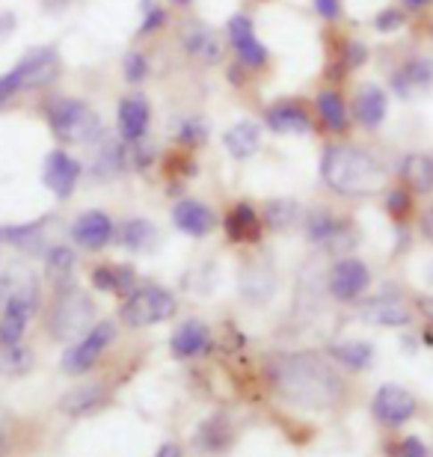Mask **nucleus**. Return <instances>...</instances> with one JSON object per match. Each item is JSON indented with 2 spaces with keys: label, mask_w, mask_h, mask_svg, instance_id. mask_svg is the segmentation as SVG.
Instances as JSON below:
<instances>
[{
  "label": "nucleus",
  "mask_w": 433,
  "mask_h": 457,
  "mask_svg": "<svg viewBox=\"0 0 433 457\" xmlns=\"http://www.w3.org/2000/svg\"><path fill=\"white\" fill-rule=\"evenodd\" d=\"M276 392L297 407L329 410L342 401L345 383L324 356L318 353H285L271 369Z\"/></svg>",
  "instance_id": "obj_1"
},
{
  "label": "nucleus",
  "mask_w": 433,
  "mask_h": 457,
  "mask_svg": "<svg viewBox=\"0 0 433 457\" xmlns=\"http://www.w3.org/2000/svg\"><path fill=\"white\" fill-rule=\"evenodd\" d=\"M321 176L327 187L342 196H374L380 194L386 181L380 163L356 145H329L321 158Z\"/></svg>",
  "instance_id": "obj_2"
},
{
  "label": "nucleus",
  "mask_w": 433,
  "mask_h": 457,
  "mask_svg": "<svg viewBox=\"0 0 433 457\" xmlns=\"http://www.w3.org/2000/svg\"><path fill=\"white\" fill-rule=\"evenodd\" d=\"M48 125L51 134L69 145H92L104 137L101 116L78 98H57L54 104H48Z\"/></svg>",
  "instance_id": "obj_3"
},
{
  "label": "nucleus",
  "mask_w": 433,
  "mask_h": 457,
  "mask_svg": "<svg viewBox=\"0 0 433 457\" xmlns=\"http://www.w3.org/2000/svg\"><path fill=\"white\" fill-rule=\"evenodd\" d=\"M92 318H96V309H92V300L84 291L62 286L48 312V333L60 342H71L87 333Z\"/></svg>",
  "instance_id": "obj_4"
},
{
  "label": "nucleus",
  "mask_w": 433,
  "mask_h": 457,
  "mask_svg": "<svg viewBox=\"0 0 433 457\" xmlns=\"http://www.w3.org/2000/svg\"><path fill=\"white\" fill-rule=\"evenodd\" d=\"M179 309V300L170 288L163 286H143V288H134L128 300L119 309V318L122 324L128 327H154V324H163L170 321Z\"/></svg>",
  "instance_id": "obj_5"
},
{
  "label": "nucleus",
  "mask_w": 433,
  "mask_h": 457,
  "mask_svg": "<svg viewBox=\"0 0 433 457\" xmlns=\"http://www.w3.org/2000/svg\"><path fill=\"white\" fill-rule=\"evenodd\" d=\"M36 306H39V288H36V282H21L15 291H9L4 315H0V347L21 345Z\"/></svg>",
  "instance_id": "obj_6"
},
{
  "label": "nucleus",
  "mask_w": 433,
  "mask_h": 457,
  "mask_svg": "<svg viewBox=\"0 0 433 457\" xmlns=\"http://www.w3.org/2000/svg\"><path fill=\"white\" fill-rule=\"evenodd\" d=\"M116 339V327L110 321H98L96 327H89V330L80 336V339L69 347L66 353H62V371L66 374H84L89 371L92 365L101 360V353L107 351L110 345Z\"/></svg>",
  "instance_id": "obj_7"
},
{
  "label": "nucleus",
  "mask_w": 433,
  "mask_h": 457,
  "mask_svg": "<svg viewBox=\"0 0 433 457\" xmlns=\"http://www.w3.org/2000/svg\"><path fill=\"white\" fill-rule=\"evenodd\" d=\"M60 75V54L57 48H33L15 62L12 78L18 89H42L54 84Z\"/></svg>",
  "instance_id": "obj_8"
},
{
  "label": "nucleus",
  "mask_w": 433,
  "mask_h": 457,
  "mask_svg": "<svg viewBox=\"0 0 433 457\" xmlns=\"http://www.w3.org/2000/svg\"><path fill=\"white\" fill-rule=\"evenodd\" d=\"M368 286H371V270L359 259H342L329 270V295L342 303H354L356 297L365 295Z\"/></svg>",
  "instance_id": "obj_9"
},
{
  "label": "nucleus",
  "mask_w": 433,
  "mask_h": 457,
  "mask_svg": "<svg viewBox=\"0 0 433 457\" xmlns=\"http://www.w3.org/2000/svg\"><path fill=\"white\" fill-rule=\"evenodd\" d=\"M371 413L380 419L383 425H404L416 413V398L404 386L386 383V386L377 389V395L371 401Z\"/></svg>",
  "instance_id": "obj_10"
},
{
  "label": "nucleus",
  "mask_w": 433,
  "mask_h": 457,
  "mask_svg": "<svg viewBox=\"0 0 433 457\" xmlns=\"http://www.w3.org/2000/svg\"><path fill=\"white\" fill-rule=\"evenodd\" d=\"M45 187L51 190L54 196L60 199H69L75 194L78 181H80V163L71 158L69 152L62 149H54L48 152V158H45Z\"/></svg>",
  "instance_id": "obj_11"
},
{
  "label": "nucleus",
  "mask_w": 433,
  "mask_h": 457,
  "mask_svg": "<svg viewBox=\"0 0 433 457\" xmlns=\"http://www.w3.org/2000/svg\"><path fill=\"white\" fill-rule=\"evenodd\" d=\"M229 39H232L237 57L246 69H262L267 62V48L255 39V27L250 15H235L229 21Z\"/></svg>",
  "instance_id": "obj_12"
},
{
  "label": "nucleus",
  "mask_w": 433,
  "mask_h": 457,
  "mask_svg": "<svg viewBox=\"0 0 433 457\" xmlns=\"http://www.w3.org/2000/svg\"><path fill=\"white\" fill-rule=\"evenodd\" d=\"M359 318L374 327H407L412 321V312L398 297H371L359 306Z\"/></svg>",
  "instance_id": "obj_13"
},
{
  "label": "nucleus",
  "mask_w": 433,
  "mask_h": 457,
  "mask_svg": "<svg viewBox=\"0 0 433 457\" xmlns=\"http://www.w3.org/2000/svg\"><path fill=\"white\" fill-rule=\"evenodd\" d=\"M113 235H116V226L104 212L80 214L75 226H71V237H75V244H80L84 250H101V246H107L113 241Z\"/></svg>",
  "instance_id": "obj_14"
},
{
  "label": "nucleus",
  "mask_w": 433,
  "mask_h": 457,
  "mask_svg": "<svg viewBox=\"0 0 433 457\" xmlns=\"http://www.w3.org/2000/svg\"><path fill=\"white\" fill-rule=\"evenodd\" d=\"M152 122V107L143 96H128L119 102V134L128 143L143 140Z\"/></svg>",
  "instance_id": "obj_15"
},
{
  "label": "nucleus",
  "mask_w": 433,
  "mask_h": 457,
  "mask_svg": "<svg viewBox=\"0 0 433 457\" xmlns=\"http://www.w3.org/2000/svg\"><path fill=\"white\" fill-rule=\"evenodd\" d=\"M433 87V60H410L392 75V89L401 98H416Z\"/></svg>",
  "instance_id": "obj_16"
},
{
  "label": "nucleus",
  "mask_w": 433,
  "mask_h": 457,
  "mask_svg": "<svg viewBox=\"0 0 433 457\" xmlns=\"http://www.w3.org/2000/svg\"><path fill=\"white\" fill-rule=\"evenodd\" d=\"M172 220L190 237H205L217 228V214L208 205L196 203V199H184L172 208Z\"/></svg>",
  "instance_id": "obj_17"
},
{
  "label": "nucleus",
  "mask_w": 433,
  "mask_h": 457,
  "mask_svg": "<svg viewBox=\"0 0 433 457\" xmlns=\"http://www.w3.org/2000/svg\"><path fill=\"white\" fill-rule=\"evenodd\" d=\"M267 128L279 137H309L312 116L300 104H276L267 111Z\"/></svg>",
  "instance_id": "obj_18"
},
{
  "label": "nucleus",
  "mask_w": 433,
  "mask_h": 457,
  "mask_svg": "<svg viewBox=\"0 0 433 457\" xmlns=\"http://www.w3.org/2000/svg\"><path fill=\"white\" fill-rule=\"evenodd\" d=\"M170 347H172V353L179 356V360L199 356V353H205L211 347V330L202 321H184L179 330L172 333Z\"/></svg>",
  "instance_id": "obj_19"
},
{
  "label": "nucleus",
  "mask_w": 433,
  "mask_h": 457,
  "mask_svg": "<svg viewBox=\"0 0 433 457\" xmlns=\"http://www.w3.org/2000/svg\"><path fill=\"white\" fill-rule=\"evenodd\" d=\"M116 241L119 246H125L128 253H152L158 246L161 235L154 223L143 220V217H134V220H125L116 228Z\"/></svg>",
  "instance_id": "obj_20"
},
{
  "label": "nucleus",
  "mask_w": 433,
  "mask_h": 457,
  "mask_svg": "<svg viewBox=\"0 0 433 457\" xmlns=\"http://www.w3.org/2000/svg\"><path fill=\"white\" fill-rule=\"evenodd\" d=\"M226 235L235 244H253L262 237V217L250 203H237L226 217Z\"/></svg>",
  "instance_id": "obj_21"
},
{
  "label": "nucleus",
  "mask_w": 433,
  "mask_h": 457,
  "mask_svg": "<svg viewBox=\"0 0 433 457\" xmlns=\"http://www.w3.org/2000/svg\"><path fill=\"white\" fill-rule=\"evenodd\" d=\"M223 143H226V149L232 158L237 161H246V158H253L255 152H259V145H262V128L255 125V122H235L229 131L223 134Z\"/></svg>",
  "instance_id": "obj_22"
},
{
  "label": "nucleus",
  "mask_w": 433,
  "mask_h": 457,
  "mask_svg": "<svg viewBox=\"0 0 433 457\" xmlns=\"http://www.w3.org/2000/svg\"><path fill=\"white\" fill-rule=\"evenodd\" d=\"M181 39H184V48H187V54H193V57L202 60L205 66H214V62H220V57H223L220 39L208 30V27H202V24L187 27Z\"/></svg>",
  "instance_id": "obj_23"
},
{
  "label": "nucleus",
  "mask_w": 433,
  "mask_h": 457,
  "mask_svg": "<svg viewBox=\"0 0 433 457\" xmlns=\"http://www.w3.org/2000/svg\"><path fill=\"white\" fill-rule=\"evenodd\" d=\"M386 107H389V102H386V93L380 87H362L354 102V113L359 119V125L377 128L386 119Z\"/></svg>",
  "instance_id": "obj_24"
},
{
  "label": "nucleus",
  "mask_w": 433,
  "mask_h": 457,
  "mask_svg": "<svg viewBox=\"0 0 433 457\" xmlns=\"http://www.w3.org/2000/svg\"><path fill=\"white\" fill-rule=\"evenodd\" d=\"M134 282V268L128 264H104V268L92 270V286L98 291H110V295H131Z\"/></svg>",
  "instance_id": "obj_25"
},
{
  "label": "nucleus",
  "mask_w": 433,
  "mask_h": 457,
  "mask_svg": "<svg viewBox=\"0 0 433 457\" xmlns=\"http://www.w3.org/2000/svg\"><path fill=\"white\" fill-rule=\"evenodd\" d=\"M401 179L404 185L416 194H430L433 190V158L428 154H407L401 163Z\"/></svg>",
  "instance_id": "obj_26"
},
{
  "label": "nucleus",
  "mask_w": 433,
  "mask_h": 457,
  "mask_svg": "<svg viewBox=\"0 0 433 457\" xmlns=\"http://www.w3.org/2000/svg\"><path fill=\"white\" fill-rule=\"evenodd\" d=\"M104 401H107V389L98 386V383H89V386L69 392L60 407H62V413H69V416H89V413H96Z\"/></svg>",
  "instance_id": "obj_27"
},
{
  "label": "nucleus",
  "mask_w": 433,
  "mask_h": 457,
  "mask_svg": "<svg viewBox=\"0 0 433 457\" xmlns=\"http://www.w3.org/2000/svg\"><path fill=\"white\" fill-rule=\"evenodd\" d=\"M75 264H78V255L66 244L51 246L48 255H45V273H48V279H54L57 286H66V282L71 279Z\"/></svg>",
  "instance_id": "obj_28"
},
{
  "label": "nucleus",
  "mask_w": 433,
  "mask_h": 457,
  "mask_svg": "<svg viewBox=\"0 0 433 457\" xmlns=\"http://www.w3.org/2000/svg\"><path fill=\"white\" fill-rule=\"evenodd\" d=\"M342 232H345V223L338 220L336 214L324 212V208H318V212L309 214V220H306L309 241H315V244H333Z\"/></svg>",
  "instance_id": "obj_29"
},
{
  "label": "nucleus",
  "mask_w": 433,
  "mask_h": 457,
  "mask_svg": "<svg viewBox=\"0 0 433 457\" xmlns=\"http://www.w3.org/2000/svg\"><path fill=\"white\" fill-rule=\"evenodd\" d=\"M318 116L329 131H338L342 134L347 128V107H345V98L336 93V89H327V93L318 96Z\"/></svg>",
  "instance_id": "obj_30"
},
{
  "label": "nucleus",
  "mask_w": 433,
  "mask_h": 457,
  "mask_svg": "<svg viewBox=\"0 0 433 457\" xmlns=\"http://www.w3.org/2000/svg\"><path fill=\"white\" fill-rule=\"evenodd\" d=\"M303 220V212L294 199H273V203L264 205V223L276 228V232H285V228L297 226Z\"/></svg>",
  "instance_id": "obj_31"
},
{
  "label": "nucleus",
  "mask_w": 433,
  "mask_h": 457,
  "mask_svg": "<svg viewBox=\"0 0 433 457\" xmlns=\"http://www.w3.org/2000/svg\"><path fill=\"white\" fill-rule=\"evenodd\" d=\"M329 353L342 365H347V369H368L374 360V347L368 342H338L329 347Z\"/></svg>",
  "instance_id": "obj_32"
},
{
  "label": "nucleus",
  "mask_w": 433,
  "mask_h": 457,
  "mask_svg": "<svg viewBox=\"0 0 433 457\" xmlns=\"http://www.w3.org/2000/svg\"><path fill=\"white\" fill-rule=\"evenodd\" d=\"M42 226L45 220H36V223H27V226H6V228H0V237H6L9 244H15V246H33L36 241H39V235H42Z\"/></svg>",
  "instance_id": "obj_33"
},
{
  "label": "nucleus",
  "mask_w": 433,
  "mask_h": 457,
  "mask_svg": "<svg viewBox=\"0 0 433 457\" xmlns=\"http://www.w3.org/2000/svg\"><path fill=\"white\" fill-rule=\"evenodd\" d=\"M30 351H24L21 345L15 347H4V356H0V369L4 371H12V374H24L27 369H30Z\"/></svg>",
  "instance_id": "obj_34"
},
{
  "label": "nucleus",
  "mask_w": 433,
  "mask_h": 457,
  "mask_svg": "<svg viewBox=\"0 0 433 457\" xmlns=\"http://www.w3.org/2000/svg\"><path fill=\"white\" fill-rule=\"evenodd\" d=\"M179 140L184 145H202L208 140V125H205V119H199V116H193L187 119V122L181 125V131H179Z\"/></svg>",
  "instance_id": "obj_35"
},
{
  "label": "nucleus",
  "mask_w": 433,
  "mask_h": 457,
  "mask_svg": "<svg viewBox=\"0 0 433 457\" xmlns=\"http://www.w3.org/2000/svg\"><path fill=\"white\" fill-rule=\"evenodd\" d=\"M410 208H412V196L407 194V187L389 190V196H386V212H389L395 220H404V217L410 214Z\"/></svg>",
  "instance_id": "obj_36"
},
{
  "label": "nucleus",
  "mask_w": 433,
  "mask_h": 457,
  "mask_svg": "<svg viewBox=\"0 0 433 457\" xmlns=\"http://www.w3.org/2000/svg\"><path fill=\"white\" fill-rule=\"evenodd\" d=\"M122 71L131 84H143L146 75H149V60H146V54H137V51L128 54V57L122 60Z\"/></svg>",
  "instance_id": "obj_37"
},
{
  "label": "nucleus",
  "mask_w": 433,
  "mask_h": 457,
  "mask_svg": "<svg viewBox=\"0 0 433 457\" xmlns=\"http://www.w3.org/2000/svg\"><path fill=\"white\" fill-rule=\"evenodd\" d=\"M143 12H146V18L140 24V33H152L167 24V12H163L161 6H154V0H143Z\"/></svg>",
  "instance_id": "obj_38"
},
{
  "label": "nucleus",
  "mask_w": 433,
  "mask_h": 457,
  "mask_svg": "<svg viewBox=\"0 0 433 457\" xmlns=\"http://www.w3.org/2000/svg\"><path fill=\"white\" fill-rule=\"evenodd\" d=\"M404 21H407V18H404L401 9H386V12H380L374 18V27H377V30H383V33H389V30H398Z\"/></svg>",
  "instance_id": "obj_39"
},
{
  "label": "nucleus",
  "mask_w": 433,
  "mask_h": 457,
  "mask_svg": "<svg viewBox=\"0 0 433 457\" xmlns=\"http://www.w3.org/2000/svg\"><path fill=\"white\" fill-rule=\"evenodd\" d=\"M365 57H368V48H365V45H359V42H347V45H345V54H342L345 69H356V66H362Z\"/></svg>",
  "instance_id": "obj_40"
},
{
  "label": "nucleus",
  "mask_w": 433,
  "mask_h": 457,
  "mask_svg": "<svg viewBox=\"0 0 433 457\" xmlns=\"http://www.w3.org/2000/svg\"><path fill=\"white\" fill-rule=\"evenodd\" d=\"M15 93H21L15 84V78H12V71H6V75H0V111H4V104L12 102V96Z\"/></svg>",
  "instance_id": "obj_41"
},
{
  "label": "nucleus",
  "mask_w": 433,
  "mask_h": 457,
  "mask_svg": "<svg viewBox=\"0 0 433 457\" xmlns=\"http://www.w3.org/2000/svg\"><path fill=\"white\" fill-rule=\"evenodd\" d=\"M315 9L327 21H336V18L342 15V4H338V0H315Z\"/></svg>",
  "instance_id": "obj_42"
},
{
  "label": "nucleus",
  "mask_w": 433,
  "mask_h": 457,
  "mask_svg": "<svg viewBox=\"0 0 433 457\" xmlns=\"http://www.w3.org/2000/svg\"><path fill=\"white\" fill-rule=\"evenodd\" d=\"M401 457H428V449L416 440V436H407L401 445Z\"/></svg>",
  "instance_id": "obj_43"
},
{
  "label": "nucleus",
  "mask_w": 433,
  "mask_h": 457,
  "mask_svg": "<svg viewBox=\"0 0 433 457\" xmlns=\"http://www.w3.org/2000/svg\"><path fill=\"white\" fill-rule=\"evenodd\" d=\"M421 232H425V237L433 244V208H430L425 217H421Z\"/></svg>",
  "instance_id": "obj_44"
},
{
  "label": "nucleus",
  "mask_w": 433,
  "mask_h": 457,
  "mask_svg": "<svg viewBox=\"0 0 433 457\" xmlns=\"http://www.w3.org/2000/svg\"><path fill=\"white\" fill-rule=\"evenodd\" d=\"M154 457H181V449L175 443H167V445H161V452Z\"/></svg>",
  "instance_id": "obj_45"
},
{
  "label": "nucleus",
  "mask_w": 433,
  "mask_h": 457,
  "mask_svg": "<svg viewBox=\"0 0 433 457\" xmlns=\"http://www.w3.org/2000/svg\"><path fill=\"white\" fill-rule=\"evenodd\" d=\"M404 4H407L410 9H425V6L433 4V0H404Z\"/></svg>",
  "instance_id": "obj_46"
},
{
  "label": "nucleus",
  "mask_w": 433,
  "mask_h": 457,
  "mask_svg": "<svg viewBox=\"0 0 433 457\" xmlns=\"http://www.w3.org/2000/svg\"><path fill=\"white\" fill-rule=\"evenodd\" d=\"M421 309H425V312L433 318V297H430V300H421Z\"/></svg>",
  "instance_id": "obj_47"
},
{
  "label": "nucleus",
  "mask_w": 433,
  "mask_h": 457,
  "mask_svg": "<svg viewBox=\"0 0 433 457\" xmlns=\"http://www.w3.org/2000/svg\"><path fill=\"white\" fill-rule=\"evenodd\" d=\"M425 339H428V345H433V327H430V330L425 333Z\"/></svg>",
  "instance_id": "obj_48"
},
{
  "label": "nucleus",
  "mask_w": 433,
  "mask_h": 457,
  "mask_svg": "<svg viewBox=\"0 0 433 457\" xmlns=\"http://www.w3.org/2000/svg\"><path fill=\"white\" fill-rule=\"evenodd\" d=\"M175 4H179V6H187V4H193V0H175Z\"/></svg>",
  "instance_id": "obj_49"
}]
</instances>
